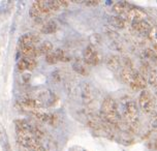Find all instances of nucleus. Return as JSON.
<instances>
[{"mask_svg": "<svg viewBox=\"0 0 157 151\" xmlns=\"http://www.w3.org/2000/svg\"><path fill=\"white\" fill-rule=\"evenodd\" d=\"M100 119L112 127H117L121 121L118 106L112 97H105L103 99L100 111Z\"/></svg>", "mask_w": 157, "mask_h": 151, "instance_id": "1", "label": "nucleus"}, {"mask_svg": "<svg viewBox=\"0 0 157 151\" xmlns=\"http://www.w3.org/2000/svg\"><path fill=\"white\" fill-rule=\"evenodd\" d=\"M123 116L127 125V130L130 134L136 133L139 128V108L136 103L133 100H128L124 103V111H123Z\"/></svg>", "mask_w": 157, "mask_h": 151, "instance_id": "2", "label": "nucleus"}, {"mask_svg": "<svg viewBox=\"0 0 157 151\" xmlns=\"http://www.w3.org/2000/svg\"><path fill=\"white\" fill-rule=\"evenodd\" d=\"M139 103L142 111L146 114H152L155 110V103L151 93L148 90H143L140 94Z\"/></svg>", "mask_w": 157, "mask_h": 151, "instance_id": "3", "label": "nucleus"}, {"mask_svg": "<svg viewBox=\"0 0 157 151\" xmlns=\"http://www.w3.org/2000/svg\"><path fill=\"white\" fill-rule=\"evenodd\" d=\"M84 61H85L86 64L88 65H97L98 63L100 62V54L99 52L97 51L96 47L93 46V45H89V46L86 47V49L84 50Z\"/></svg>", "mask_w": 157, "mask_h": 151, "instance_id": "4", "label": "nucleus"}, {"mask_svg": "<svg viewBox=\"0 0 157 151\" xmlns=\"http://www.w3.org/2000/svg\"><path fill=\"white\" fill-rule=\"evenodd\" d=\"M126 18L129 20L131 23H137V22L144 21L146 18V14L142 10L136 7H131L126 14Z\"/></svg>", "mask_w": 157, "mask_h": 151, "instance_id": "5", "label": "nucleus"}, {"mask_svg": "<svg viewBox=\"0 0 157 151\" xmlns=\"http://www.w3.org/2000/svg\"><path fill=\"white\" fill-rule=\"evenodd\" d=\"M36 65H37V62L35 61L34 58H28V57H23L21 58L18 61V69L21 72H25V71H33Z\"/></svg>", "mask_w": 157, "mask_h": 151, "instance_id": "6", "label": "nucleus"}, {"mask_svg": "<svg viewBox=\"0 0 157 151\" xmlns=\"http://www.w3.org/2000/svg\"><path fill=\"white\" fill-rule=\"evenodd\" d=\"M147 84H148L147 79H146L141 72H137L133 81L129 84V87L134 91L142 90V89H145L146 87H147Z\"/></svg>", "mask_w": 157, "mask_h": 151, "instance_id": "7", "label": "nucleus"}, {"mask_svg": "<svg viewBox=\"0 0 157 151\" xmlns=\"http://www.w3.org/2000/svg\"><path fill=\"white\" fill-rule=\"evenodd\" d=\"M82 99L83 103L86 106H90L94 100V95H93V90L90 84L85 83L82 86Z\"/></svg>", "mask_w": 157, "mask_h": 151, "instance_id": "8", "label": "nucleus"}, {"mask_svg": "<svg viewBox=\"0 0 157 151\" xmlns=\"http://www.w3.org/2000/svg\"><path fill=\"white\" fill-rule=\"evenodd\" d=\"M19 51L24 57L28 58H35L39 56V51L38 48H36L35 46H18Z\"/></svg>", "mask_w": 157, "mask_h": 151, "instance_id": "9", "label": "nucleus"}, {"mask_svg": "<svg viewBox=\"0 0 157 151\" xmlns=\"http://www.w3.org/2000/svg\"><path fill=\"white\" fill-rule=\"evenodd\" d=\"M136 71L134 68H122L121 69V72H120V78H121L122 82H124L126 84H129L132 82L134 77H136Z\"/></svg>", "mask_w": 157, "mask_h": 151, "instance_id": "10", "label": "nucleus"}, {"mask_svg": "<svg viewBox=\"0 0 157 151\" xmlns=\"http://www.w3.org/2000/svg\"><path fill=\"white\" fill-rule=\"evenodd\" d=\"M21 103L26 107L28 109H31L33 111H36L37 109H39L41 107V103L39 100L35 99H32V97H29V96H24L22 97L21 99Z\"/></svg>", "mask_w": 157, "mask_h": 151, "instance_id": "11", "label": "nucleus"}, {"mask_svg": "<svg viewBox=\"0 0 157 151\" xmlns=\"http://www.w3.org/2000/svg\"><path fill=\"white\" fill-rule=\"evenodd\" d=\"M38 41V36H36L32 33H27L20 37L19 46H35V44Z\"/></svg>", "mask_w": 157, "mask_h": 151, "instance_id": "12", "label": "nucleus"}, {"mask_svg": "<svg viewBox=\"0 0 157 151\" xmlns=\"http://www.w3.org/2000/svg\"><path fill=\"white\" fill-rule=\"evenodd\" d=\"M132 7L131 5L126 1H120V2H117L116 4H114L113 6V10L115 14L117 15H126L128 10Z\"/></svg>", "mask_w": 157, "mask_h": 151, "instance_id": "13", "label": "nucleus"}, {"mask_svg": "<svg viewBox=\"0 0 157 151\" xmlns=\"http://www.w3.org/2000/svg\"><path fill=\"white\" fill-rule=\"evenodd\" d=\"M105 63L106 66L112 71H118L120 66H121V60H120L119 56L117 55H110L106 58Z\"/></svg>", "mask_w": 157, "mask_h": 151, "instance_id": "14", "label": "nucleus"}, {"mask_svg": "<svg viewBox=\"0 0 157 151\" xmlns=\"http://www.w3.org/2000/svg\"><path fill=\"white\" fill-rule=\"evenodd\" d=\"M131 28L134 30V31L139 32V33H144V32H149V30L151 29V25L149 22L147 21H141L137 22V23H132L131 24Z\"/></svg>", "mask_w": 157, "mask_h": 151, "instance_id": "15", "label": "nucleus"}, {"mask_svg": "<svg viewBox=\"0 0 157 151\" xmlns=\"http://www.w3.org/2000/svg\"><path fill=\"white\" fill-rule=\"evenodd\" d=\"M0 144L3 147V149L5 151H10V145L8 142V137L6 134V130L3 125L0 124Z\"/></svg>", "mask_w": 157, "mask_h": 151, "instance_id": "16", "label": "nucleus"}, {"mask_svg": "<svg viewBox=\"0 0 157 151\" xmlns=\"http://www.w3.org/2000/svg\"><path fill=\"white\" fill-rule=\"evenodd\" d=\"M58 25L55 21H48L44 24V26L41 27V32L44 34H52L57 31Z\"/></svg>", "mask_w": 157, "mask_h": 151, "instance_id": "17", "label": "nucleus"}, {"mask_svg": "<svg viewBox=\"0 0 157 151\" xmlns=\"http://www.w3.org/2000/svg\"><path fill=\"white\" fill-rule=\"evenodd\" d=\"M72 68L75 69V72H78V74H80L82 76H88L89 74V71H88V68H87V66L83 62H80V61L75 62L74 65H72Z\"/></svg>", "mask_w": 157, "mask_h": 151, "instance_id": "18", "label": "nucleus"}, {"mask_svg": "<svg viewBox=\"0 0 157 151\" xmlns=\"http://www.w3.org/2000/svg\"><path fill=\"white\" fill-rule=\"evenodd\" d=\"M38 51L40 55H48L53 52V45L50 41H44L40 46L38 47Z\"/></svg>", "mask_w": 157, "mask_h": 151, "instance_id": "19", "label": "nucleus"}, {"mask_svg": "<svg viewBox=\"0 0 157 151\" xmlns=\"http://www.w3.org/2000/svg\"><path fill=\"white\" fill-rule=\"evenodd\" d=\"M110 22H111V24L113 25L114 27L120 28V29H122V28H124L126 26L125 20L122 18V17H120V16H114V17H112Z\"/></svg>", "mask_w": 157, "mask_h": 151, "instance_id": "20", "label": "nucleus"}, {"mask_svg": "<svg viewBox=\"0 0 157 151\" xmlns=\"http://www.w3.org/2000/svg\"><path fill=\"white\" fill-rule=\"evenodd\" d=\"M56 57H57L58 61H62V62H67V61L71 60V57L68 56V54L62 49H57L56 51H54Z\"/></svg>", "mask_w": 157, "mask_h": 151, "instance_id": "21", "label": "nucleus"}, {"mask_svg": "<svg viewBox=\"0 0 157 151\" xmlns=\"http://www.w3.org/2000/svg\"><path fill=\"white\" fill-rule=\"evenodd\" d=\"M147 82L153 86L157 85V72L154 69H150L149 74L147 75Z\"/></svg>", "mask_w": 157, "mask_h": 151, "instance_id": "22", "label": "nucleus"}, {"mask_svg": "<svg viewBox=\"0 0 157 151\" xmlns=\"http://www.w3.org/2000/svg\"><path fill=\"white\" fill-rule=\"evenodd\" d=\"M148 38L150 41L157 44V26H153L148 32Z\"/></svg>", "mask_w": 157, "mask_h": 151, "instance_id": "23", "label": "nucleus"}, {"mask_svg": "<svg viewBox=\"0 0 157 151\" xmlns=\"http://www.w3.org/2000/svg\"><path fill=\"white\" fill-rule=\"evenodd\" d=\"M144 54L146 56V58L149 60H157V55H156V52L154 51L152 49H147L145 50Z\"/></svg>", "mask_w": 157, "mask_h": 151, "instance_id": "24", "label": "nucleus"}, {"mask_svg": "<svg viewBox=\"0 0 157 151\" xmlns=\"http://www.w3.org/2000/svg\"><path fill=\"white\" fill-rule=\"evenodd\" d=\"M46 61L49 64H55V63L58 62V59H57V57H56L55 53L52 52V53H50V54H48L46 56Z\"/></svg>", "mask_w": 157, "mask_h": 151, "instance_id": "25", "label": "nucleus"}, {"mask_svg": "<svg viewBox=\"0 0 157 151\" xmlns=\"http://www.w3.org/2000/svg\"><path fill=\"white\" fill-rule=\"evenodd\" d=\"M105 33L108 34V36H110L111 38H113V40H116V38H118V33L115 31L114 29H112V28H105Z\"/></svg>", "mask_w": 157, "mask_h": 151, "instance_id": "26", "label": "nucleus"}, {"mask_svg": "<svg viewBox=\"0 0 157 151\" xmlns=\"http://www.w3.org/2000/svg\"><path fill=\"white\" fill-rule=\"evenodd\" d=\"M84 3H85L87 6H97L100 2L99 1H95V0H92V1H85Z\"/></svg>", "mask_w": 157, "mask_h": 151, "instance_id": "27", "label": "nucleus"}, {"mask_svg": "<svg viewBox=\"0 0 157 151\" xmlns=\"http://www.w3.org/2000/svg\"><path fill=\"white\" fill-rule=\"evenodd\" d=\"M150 126H151V128H152V130H157V116H155V117H154V118L152 119Z\"/></svg>", "mask_w": 157, "mask_h": 151, "instance_id": "28", "label": "nucleus"}, {"mask_svg": "<svg viewBox=\"0 0 157 151\" xmlns=\"http://www.w3.org/2000/svg\"><path fill=\"white\" fill-rule=\"evenodd\" d=\"M59 3H60L61 7H67L69 5V1H66V0H59Z\"/></svg>", "mask_w": 157, "mask_h": 151, "instance_id": "29", "label": "nucleus"}, {"mask_svg": "<svg viewBox=\"0 0 157 151\" xmlns=\"http://www.w3.org/2000/svg\"><path fill=\"white\" fill-rule=\"evenodd\" d=\"M18 151H31V150L28 149V148H25L23 146H21V145H18Z\"/></svg>", "mask_w": 157, "mask_h": 151, "instance_id": "30", "label": "nucleus"}, {"mask_svg": "<svg viewBox=\"0 0 157 151\" xmlns=\"http://www.w3.org/2000/svg\"><path fill=\"white\" fill-rule=\"evenodd\" d=\"M155 92H156V95H157V85L155 86Z\"/></svg>", "mask_w": 157, "mask_h": 151, "instance_id": "31", "label": "nucleus"}]
</instances>
